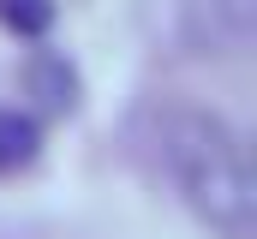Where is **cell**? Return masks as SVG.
I'll return each mask as SVG.
<instances>
[{
	"label": "cell",
	"instance_id": "obj_1",
	"mask_svg": "<svg viewBox=\"0 0 257 239\" xmlns=\"http://www.w3.org/2000/svg\"><path fill=\"white\" fill-rule=\"evenodd\" d=\"M156 156L174 179L180 203L221 239H251L257 227V174L239 126L209 108H162L156 114Z\"/></svg>",
	"mask_w": 257,
	"mask_h": 239
},
{
	"label": "cell",
	"instance_id": "obj_2",
	"mask_svg": "<svg viewBox=\"0 0 257 239\" xmlns=\"http://www.w3.org/2000/svg\"><path fill=\"white\" fill-rule=\"evenodd\" d=\"M186 24H192V42L215 54H239L257 30V0H186Z\"/></svg>",
	"mask_w": 257,
	"mask_h": 239
},
{
	"label": "cell",
	"instance_id": "obj_3",
	"mask_svg": "<svg viewBox=\"0 0 257 239\" xmlns=\"http://www.w3.org/2000/svg\"><path fill=\"white\" fill-rule=\"evenodd\" d=\"M36 162V120L18 108H0V174H18Z\"/></svg>",
	"mask_w": 257,
	"mask_h": 239
},
{
	"label": "cell",
	"instance_id": "obj_4",
	"mask_svg": "<svg viewBox=\"0 0 257 239\" xmlns=\"http://www.w3.org/2000/svg\"><path fill=\"white\" fill-rule=\"evenodd\" d=\"M30 84H36V96H42L48 108H66L72 90H78V78H72V66H66L60 54H42V60H36V66H30Z\"/></svg>",
	"mask_w": 257,
	"mask_h": 239
},
{
	"label": "cell",
	"instance_id": "obj_5",
	"mask_svg": "<svg viewBox=\"0 0 257 239\" xmlns=\"http://www.w3.org/2000/svg\"><path fill=\"white\" fill-rule=\"evenodd\" d=\"M0 24L18 36H42L54 24V0H0Z\"/></svg>",
	"mask_w": 257,
	"mask_h": 239
}]
</instances>
